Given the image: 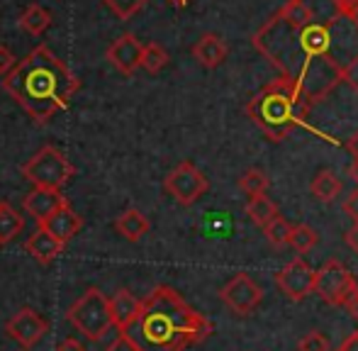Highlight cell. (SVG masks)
<instances>
[{
  "label": "cell",
  "instance_id": "30",
  "mask_svg": "<svg viewBox=\"0 0 358 351\" xmlns=\"http://www.w3.org/2000/svg\"><path fill=\"white\" fill-rule=\"evenodd\" d=\"M15 64H17V59H15V54L10 52L5 44H0V78H5L10 71L15 69Z\"/></svg>",
  "mask_w": 358,
  "mask_h": 351
},
{
  "label": "cell",
  "instance_id": "8",
  "mask_svg": "<svg viewBox=\"0 0 358 351\" xmlns=\"http://www.w3.org/2000/svg\"><path fill=\"white\" fill-rule=\"evenodd\" d=\"M208 188H210L208 176L190 162L178 164V166L164 178V190L176 203L183 205V208L198 203V200L208 193Z\"/></svg>",
  "mask_w": 358,
  "mask_h": 351
},
{
  "label": "cell",
  "instance_id": "28",
  "mask_svg": "<svg viewBox=\"0 0 358 351\" xmlns=\"http://www.w3.org/2000/svg\"><path fill=\"white\" fill-rule=\"evenodd\" d=\"M297 349L300 351H331V344L322 332H310L307 337L300 339V347Z\"/></svg>",
  "mask_w": 358,
  "mask_h": 351
},
{
  "label": "cell",
  "instance_id": "10",
  "mask_svg": "<svg viewBox=\"0 0 358 351\" xmlns=\"http://www.w3.org/2000/svg\"><path fill=\"white\" fill-rule=\"evenodd\" d=\"M275 285L287 300H305L307 295L315 293V268L305 259H292L290 264L275 273Z\"/></svg>",
  "mask_w": 358,
  "mask_h": 351
},
{
  "label": "cell",
  "instance_id": "39",
  "mask_svg": "<svg viewBox=\"0 0 358 351\" xmlns=\"http://www.w3.org/2000/svg\"><path fill=\"white\" fill-rule=\"evenodd\" d=\"M349 176H351V180L358 185V159H354V164L349 166Z\"/></svg>",
  "mask_w": 358,
  "mask_h": 351
},
{
  "label": "cell",
  "instance_id": "20",
  "mask_svg": "<svg viewBox=\"0 0 358 351\" xmlns=\"http://www.w3.org/2000/svg\"><path fill=\"white\" fill-rule=\"evenodd\" d=\"M20 27L32 34V37H42V34L52 27V13L37 3L27 5V10L20 15Z\"/></svg>",
  "mask_w": 358,
  "mask_h": 351
},
{
  "label": "cell",
  "instance_id": "4",
  "mask_svg": "<svg viewBox=\"0 0 358 351\" xmlns=\"http://www.w3.org/2000/svg\"><path fill=\"white\" fill-rule=\"evenodd\" d=\"M305 100V95L290 81L280 78V81L271 83L266 90H261L249 103L246 113L251 115V120L259 124L266 137L278 142V139L287 137L295 129V124L300 122Z\"/></svg>",
  "mask_w": 358,
  "mask_h": 351
},
{
  "label": "cell",
  "instance_id": "5",
  "mask_svg": "<svg viewBox=\"0 0 358 351\" xmlns=\"http://www.w3.org/2000/svg\"><path fill=\"white\" fill-rule=\"evenodd\" d=\"M66 320L73 324L76 332L83 334L88 342H100L113 329L110 298L100 288H88L69 308Z\"/></svg>",
  "mask_w": 358,
  "mask_h": 351
},
{
  "label": "cell",
  "instance_id": "14",
  "mask_svg": "<svg viewBox=\"0 0 358 351\" xmlns=\"http://www.w3.org/2000/svg\"><path fill=\"white\" fill-rule=\"evenodd\" d=\"M39 227L47 229V232L52 234L54 239H59L62 244H69L76 234L80 232V227H83V220H80V215L73 213L71 203H69V205H64V208H59L57 213L49 215V217L44 220Z\"/></svg>",
  "mask_w": 358,
  "mask_h": 351
},
{
  "label": "cell",
  "instance_id": "32",
  "mask_svg": "<svg viewBox=\"0 0 358 351\" xmlns=\"http://www.w3.org/2000/svg\"><path fill=\"white\" fill-rule=\"evenodd\" d=\"M344 213L349 215V217L354 220V222H358V188L351 190L349 198L344 200Z\"/></svg>",
  "mask_w": 358,
  "mask_h": 351
},
{
  "label": "cell",
  "instance_id": "1",
  "mask_svg": "<svg viewBox=\"0 0 358 351\" xmlns=\"http://www.w3.org/2000/svg\"><path fill=\"white\" fill-rule=\"evenodd\" d=\"M254 42L305 98L327 93L341 78V69L329 54L331 24H307L295 29L275 15L259 29Z\"/></svg>",
  "mask_w": 358,
  "mask_h": 351
},
{
  "label": "cell",
  "instance_id": "9",
  "mask_svg": "<svg viewBox=\"0 0 358 351\" xmlns=\"http://www.w3.org/2000/svg\"><path fill=\"white\" fill-rule=\"evenodd\" d=\"M220 298H222V303L231 310V313L244 317V315H251L261 305V300H264V290H261V285L256 283L251 275L236 273L234 278H231L229 283L220 290Z\"/></svg>",
  "mask_w": 358,
  "mask_h": 351
},
{
  "label": "cell",
  "instance_id": "40",
  "mask_svg": "<svg viewBox=\"0 0 358 351\" xmlns=\"http://www.w3.org/2000/svg\"><path fill=\"white\" fill-rule=\"evenodd\" d=\"M169 3L173 5V8H178V10H180V8H185V5H188L190 0H169Z\"/></svg>",
  "mask_w": 358,
  "mask_h": 351
},
{
  "label": "cell",
  "instance_id": "11",
  "mask_svg": "<svg viewBox=\"0 0 358 351\" xmlns=\"http://www.w3.org/2000/svg\"><path fill=\"white\" fill-rule=\"evenodd\" d=\"M5 332L10 339L20 344L22 349H32L42 337L49 332V322L32 308H20L13 317L5 322Z\"/></svg>",
  "mask_w": 358,
  "mask_h": 351
},
{
  "label": "cell",
  "instance_id": "34",
  "mask_svg": "<svg viewBox=\"0 0 358 351\" xmlns=\"http://www.w3.org/2000/svg\"><path fill=\"white\" fill-rule=\"evenodd\" d=\"M339 10L346 17H354L358 13V0H339Z\"/></svg>",
  "mask_w": 358,
  "mask_h": 351
},
{
  "label": "cell",
  "instance_id": "19",
  "mask_svg": "<svg viewBox=\"0 0 358 351\" xmlns=\"http://www.w3.org/2000/svg\"><path fill=\"white\" fill-rule=\"evenodd\" d=\"M24 217L20 210H15L10 203L0 200V244H10L22 234Z\"/></svg>",
  "mask_w": 358,
  "mask_h": 351
},
{
  "label": "cell",
  "instance_id": "17",
  "mask_svg": "<svg viewBox=\"0 0 358 351\" xmlns=\"http://www.w3.org/2000/svg\"><path fill=\"white\" fill-rule=\"evenodd\" d=\"M227 54H229V47H227L220 34H203V37L193 44V57L198 59L205 69H217L220 64H224Z\"/></svg>",
  "mask_w": 358,
  "mask_h": 351
},
{
  "label": "cell",
  "instance_id": "3",
  "mask_svg": "<svg viewBox=\"0 0 358 351\" xmlns=\"http://www.w3.org/2000/svg\"><path fill=\"white\" fill-rule=\"evenodd\" d=\"M139 351H185L213 334V322L193 310L173 288L159 285L127 329Z\"/></svg>",
  "mask_w": 358,
  "mask_h": 351
},
{
  "label": "cell",
  "instance_id": "16",
  "mask_svg": "<svg viewBox=\"0 0 358 351\" xmlns=\"http://www.w3.org/2000/svg\"><path fill=\"white\" fill-rule=\"evenodd\" d=\"M24 249H27V254L37 264L49 266L57 257H62L64 249H66V244H62L59 239H54L52 234L47 232V229L37 227V232L29 234V239H27V244H24Z\"/></svg>",
  "mask_w": 358,
  "mask_h": 351
},
{
  "label": "cell",
  "instance_id": "15",
  "mask_svg": "<svg viewBox=\"0 0 358 351\" xmlns=\"http://www.w3.org/2000/svg\"><path fill=\"white\" fill-rule=\"evenodd\" d=\"M139 310H142V300L134 293H129L127 288L117 290V293L110 298V313H113V327H117L120 332H127L134 324V320L139 317Z\"/></svg>",
  "mask_w": 358,
  "mask_h": 351
},
{
  "label": "cell",
  "instance_id": "12",
  "mask_svg": "<svg viewBox=\"0 0 358 351\" xmlns=\"http://www.w3.org/2000/svg\"><path fill=\"white\" fill-rule=\"evenodd\" d=\"M105 59H108L120 73L132 76V73H137L139 64H142V42L129 32L120 34V37L108 47Z\"/></svg>",
  "mask_w": 358,
  "mask_h": 351
},
{
  "label": "cell",
  "instance_id": "25",
  "mask_svg": "<svg viewBox=\"0 0 358 351\" xmlns=\"http://www.w3.org/2000/svg\"><path fill=\"white\" fill-rule=\"evenodd\" d=\"M317 229H312L310 224H292V232H290V247L295 249L297 254H307L312 247L317 244Z\"/></svg>",
  "mask_w": 358,
  "mask_h": 351
},
{
  "label": "cell",
  "instance_id": "24",
  "mask_svg": "<svg viewBox=\"0 0 358 351\" xmlns=\"http://www.w3.org/2000/svg\"><path fill=\"white\" fill-rule=\"evenodd\" d=\"M239 190L249 198L254 195H264L268 190V176H266L261 169H246L239 178Z\"/></svg>",
  "mask_w": 358,
  "mask_h": 351
},
{
  "label": "cell",
  "instance_id": "22",
  "mask_svg": "<svg viewBox=\"0 0 358 351\" xmlns=\"http://www.w3.org/2000/svg\"><path fill=\"white\" fill-rule=\"evenodd\" d=\"M246 215H249L259 227H266V224L278 215V208H275V203L268 195H254V198H249V203H246Z\"/></svg>",
  "mask_w": 358,
  "mask_h": 351
},
{
  "label": "cell",
  "instance_id": "37",
  "mask_svg": "<svg viewBox=\"0 0 358 351\" xmlns=\"http://www.w3.org/2000/svg\"><path fill=\"white\" fill-rule=\"evenodd\" d=\"M346 308H349L351 317H354V320H358V293L354 295V298L349 300V305H346Z\"/></svg>",
  "mask_w": 358,
  "mask_h": 351
},
{
  "label": "cell",
  "instance_id": "31",
  "mask_svg": "<svg viewBox=\"0 0 358 351\" xmlns=\"http://www.w3.org/2000/svg\"><path fill=\"white\" fill-rule=\"evenodd\" d=\"M341 78H344V81L358 93V57L351 59V62L346 64L344 69H341Z\"/></svg>",
  "mask_w": 358,
  "mask_h": 351
},
{
  "label": "cell",
  "instance_id": "35",
  "mask_svg": "<svg viewBox=\"0 0 358 351\" xmlns=\"http://www.w3.org/2000/svg\"><path fill=\"white\" fill-rule=\"evenodd\" d=\"M336 351H358V332L349 334V337L341 342V347L336 349Z\"/></svg>",
  "mask_w": 358,
  "mask_h": 351
},
{
  "label": "cell",
  "instance_id": "33",
  "mask_svg": "<svg viewBox=\"0 0 358 351\" xmlns=\"http://www.w3.org/2000/svg\"><path fill=\"white\" fill-rule=\"evenodd\" d=\"M57 351H88V347H85L80 339L66 337V339H62V342L57 344Z\"/></svg>",
  "mask_w": 358,
  "mask_h": 351
},
{
  "label": "cell",
  "instance_id": "13",
  "mask_svg": "<svg viewBox=\"0 0 358 351\" xmlns=\"http://www.w3.org/2000/svg\"><path fill=\"white\" fill-rule=\"evenodd\" d=\"M69 205V198L62 193V190H52V188H34L24 195V213L34 220L37 224H42L44 220L49 217L52 213H57L59 208Z\"/></svg>",
  "mask_w": 358,
  "mask_h": 351
},
{
  "label": "cell",
  "instance_id": "26",
  "mask_svg": "<svg viewBox=\"0 0 358 351\" xmlns=\"http://www.w3.org/2000/svg\"><path fill=\"white\" fill-rule=\"evenodd\" d=\"M266 232V239H268L273 247H285L287 242H290V232H292V224L287 222L285 217H280V215H275L273 220H271L268 224L264 227Z\"/></svg>",
  "mask_w": 358,
  "mask_h": 351
},
{
  "label": "cell",
  "instance_id": "6",
  "mask_svg": "<svg viewBox=\"0 0 358 351\" xmlns=\"http://www.w3.org/2000/svg\"><path fill=\"white\" fill-rule=\"evenodd\" d=\"M20 173L34 185V188H52L64 190V185L71 183L76 176L73 164L64 157L57 147H42L27 164H22Z\"/></svg>",
  "mask_w": 358,
  "mask_h": 351
},
{
  "label": "cell",
  "instance_id": "7",
  "mask_svg": "<svg viewBox=\"0 0 358 351\" xmlns=\"http://www.w3.org/2000/svg\"><path fill=\"white\" fill-rule=\"evenodd\" d=\"M315 293L324 303L346 308L349 300L358 293V285L354 275L349 273V268L336 259H331L320 271H315Z\"/></svg>",
  "mask_w": 358,
  "mask_h": 351
},
{
  "label": "cell",
  "instance_id": "36",
  "mask_svg": "<svg viewBox=\"0 0 358 351\" xmlns=\"http://www.w3.org/2000/svg\"><path fill=\"white\" fill-rule=\"evenodd\" d=\"M346 244H349L351 249L356 252V257H358V222H354V227L346 232Z\"/></svg>",
  "mask_w": 358,
  "mask_h": 351
},
{
  "label": "cell",
  "instance_id": "29",
  "mask_svg": "<svg viewBox=\"0 0 358 351\" xmlns=\"http://www.w3.org/2000/svg\"><path fill=\"white\" fill-rule=\"evenodd\" d=\"M105 351H139V349H137V344L129 339L127 332H120L117 337L108 344V349H105Z\"/></svg>",
  "mask_w": 358,
  "mask_h": 351
},
{
  "label": "cell",
  "instance_id": "23",
  "mask_svg": "<svg viewBox=\"0 0 358 351\" xmlns=\"http://www.w3.org/2000/svg\"><path fill=\"white\" fill-rule=\"evenodd\" d=\"M169 59H171L169 52H166L161 44H156V42L142 44V64H139V69H144V71H149V73H159L169 66Z\"/></svg>",
  "mask_w": 358,
  "mask_h": 351
},
{
  "label": "cell",
  "instance_id": "27",
  "mask_svg": "<svg viewBox=\"0 0 358 351\" xmlns=\"http://www.w3.org/2000/svg\"><path fill=\"white\" fill-rule=\"evenodd\" d=\"M103 3L113 10L115 17L127 22V20H132L137 13H142L149 0H103Z\"/></svg>",
  "mask_w": 358,
  "mask_h": 351
},
{
  "label": "cell",
  "instance_id": "41",
  "mask_svg": "<svg viewBox=\"0 0 358 351\" xmlns=\"http://www.w3.org/2000/svg\"><path fill=\"white\" fill-rule=\"evenodd\" d=\"M22 351H27V349H22Z\"/></svg>",
  "mask_w": 358,
  "mask_h": 351
},
{
  "label": "cell",
  "instance_id": "18",
  "mask_svg": "<svg viewBox=\"0 0 358 351\" xmlns=\"http://www.w3.org/2000/svg\"><path fill=\"white\" fill-rule=\"evenodd\" d=\"M151 224L146 220V215L137 208H127L124 213H120V217L115 220V232L122 234L127 242H139L149 234Z\"/></svg>",
  "mask_w": 358,
  "mask_h": 351
},
{
  "label": "cell",
  "instance_id": "21",
  "mask_svg": "<svg viewBox=\"0 0 358 351\" xmlns=\"http://www.w3.org/2000/svg\"><path fill=\"white\" fill-rule=\"evenodd\" d=\"M310 190L320 203H331L341 193V180L336 178L334 171H320L312 178Z\"/></svg>",
  "mask_w": 358,
  "mask_h": 351
},
{
  "label": "cell",
  "instance_id": "38",
  "mask_svg": "<svg viewBox=\"0 0 358 351\" xmlns=\"http://www.w3.org/2000/svg\"><path fill=\"white\" fill-rule=\"evenodd\" d=\"M346 147H349L351 157H354V159H358V132L354 134V137L349 139V144H346Z\"/></svg>",
  "mask_w": 358,
  "mask_h": 351
},
{
  "label": "cell",
  "instance_id": "2",
  "mask_svg": "<svg viewBox=\"0 0 358 351\" xmlns=\"http://www.w3.org/2000/svg\"><path fill=\"white\" fill-rule=\"evenodd\" d=\"M3 88L34 122L47 124L71 105L80 83L52 49L39 44L15 64L3 78Z\"/></svg>",
  "mask_w": 358,
  "mask_h": 351
}]
</instances>
